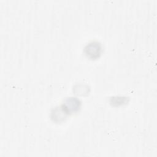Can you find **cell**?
Here are the masks:
<instances>
[{"label": "cell", "mask_w": 157, "mask_h": 157, "mask_svg": "<svg viewBox=\"0 0 157 157\" xmlns=\"http://www.w3.org/2000/svg\"><path fill=\"white\" fill-rule=\"evenodd\" d=\"M63 107L68 113L77 112L80 107V102L76 98H68L65 99Z\"/></svg>", "instance_id": "1"}, {"label": "cell", "mask_w": 157, "mask_h": 157, "mask_svg": "<svg viewBox=\"0 0 157 157\" xmlns=\"http://www.w3.org/2000/svg\"><path fill=\"white\" fill-rule=\"evenodd\" d=\"M101 52V45L96 42H93L88 44L85 48V52L86 55L91 58H95L98 57Z\"/></svg>", "instance_id": "2"}, {"label": "cell", "mask_w": 157, "mask_h": 157, "mask_svg": "<svg viewBox=\"0 0 157 157\" xmlns=\"http://www.w3.org/2000/svg\"><path fill=\"white\" fill-rule=\"evenodd\" d=\"M67 114L68 113L62 105L61 107L55 108L53 110V111L52 112V117L55 121H60L63 120L66 117Z\"/></svg>", "instance_id": "3"}]
</instances>
